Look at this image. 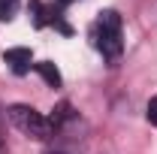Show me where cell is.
I'll use <instances>...</instances> for the list:
<instances>
[{
  "label": "cell",
  "mask_w": 157,
  "mask_h": 154,
  "mask_svg": "<svg viewBox=\"0 0 157 154\" xmlns=\"http://www.w3.org/2000/svg\"><path fill=\"white\" fill-rule=\"evenodd\" d=\"M91 39H94L97 52L106 60H118L121 58V52H124V33H121V15H118L115 9H106V12L94 21Z\"/></svg>",
  "instance_id": "1"
},
{
  "label": "cell",
  "mask_w": 157,
  "mask_h": 154,
  "mask_svg": "<svg viewBox=\"0 0 157 154\" xmlns=\"http://www.w3.org/2000/svg\"><path fill=\"white\" fill-rule=\"evenodd\" d=\"M6 115H9V121L15 124V130H21L27 139L45 142V139H52V136H55L52 121L42 115V112H36L33 106H27V103H15V106H9V109H6Z\"/></svg>",
  "instance_id": "2"
},
{
  "label": "cell",
  "mask_w": 157,
  "mask_h": 154,
  "mask_svg": "<svg viewBox=\"0 0 157 154\" xmlns=\"http://www.w3.org/2000/svg\"><path fill=\"white\" fill-rule=\"evenodd\" d=\"M3 64H9V70H12L15 76H24V73L33 67V55H30V48L15 45V48H6V52H3Z\"/></svg>",
  "instance_id": "3"
},
{
  "label": "cell",
  "mask_w": 157,
  "mask_h": 154,
  "mask_svg": "<svg viewBox=\"0 0 157 154\" xmlns=\"http://www.w3.org/2000/svg\"><path fill=\"white\" fill-rule=\"evenodd\" d=\"M33 70H36L39 76L45 79V85H52V88H60V73H58V67H55L52 60H39V64H33Z\"/></svg>",
  "instance_id": "4"
},
{
  "label": "cell",
  "mask_w": 157,
  "mask_h": 154,
  "mask_svg": "<svg viewBox=\"0 0 157 154\" xmlns=\"http://www.w3.org/2000/svg\"><path fill=\"white\" fill-rule=\"evenodd\" d=\"M73 118H76L73 106H70V103H60L58 109H55V115L48 118V121H52V127H55V130H60V127H63L67 121H73Z\"/></svg>",
  "instance_id": "5"
},
{
  "label": "cell",
  "mask_w": 157,
  "mask_h": 154,
  "mask_svg": "<svg viewBox=\"0 0 157 154\" xmlns=\"http://www.w3.org/2000/svg\"><path fill=\"white\" fill-rule=\"evenodd\" d=\"M21 0H0V21H12Z\"/></svg>",
  "instance_id": "6"
},
{
  "label": "cell",
  "mask_w": 157,
  "mask_h": 154,
  "mask_svg": "<svg viewBox=\"0 0 157 154\" xmlns=\"http://www.w3.org/2000/svg\"><path fill=\"white\" fill-rule=\"evenodd\" d=\"M148 121L157 127V97H151V100H148Z\"/></svg>",
  "instance_id": "7"
},
{
  "label": "cell",
  "mask_w": 157,
  "mask_h": 154,
  "mask_svg": "<svg viewBox=\"0 0 157 154\" xmlns=\"http://www.w3.org/2000/svg\"><path fill=\"white\" fill-rule=\"evenodd\" d=\"M70 3H73V0H58V3H55V6H58L60 12H63V9H67V6H70Z\"/></svg>",
  "instance_id": "8"
},
{
  "label": "cell",
  "mask_w": 157,
  "mask_h": 154,
  "mask_svg": "<svg viewBox=\"0 0 157 154\" xmlns=\"http://www.w3.org/2000/svg\"><path fill=\"white\" fill-rule=\"evenodd\" d=\"M0 127H3V109H0Z\"/></svg>",
  "instance_id": "9"
},
{
  "label": "cell",
  "mask_w": 157,
  "mask_h": 154,
  "mask_svg": "<svg viewBox=\"0 0 157 154\" xmlns=\"http://www.w3.org/2000/svg\"><path fill=\"white\" fill-rule=\"evenodd\" d=\"M48 154H63V151H48Z\"/></svg>",
  "instance_id": "10"
},
{
  "label": "cell",
  "mask_w": 157,
  "mask_h": 154,
  "mask_svg": "<svg viewBox=\"0 0 157 154\" xmlns=\"http://www.w3.org/2000/svg\"><path fill=\"white\" fill-rule=\"evenodd\" d=\"M0 151H3V145H0Z\"/></svg>",
  "instance_id": "11"
}]
</instances>
